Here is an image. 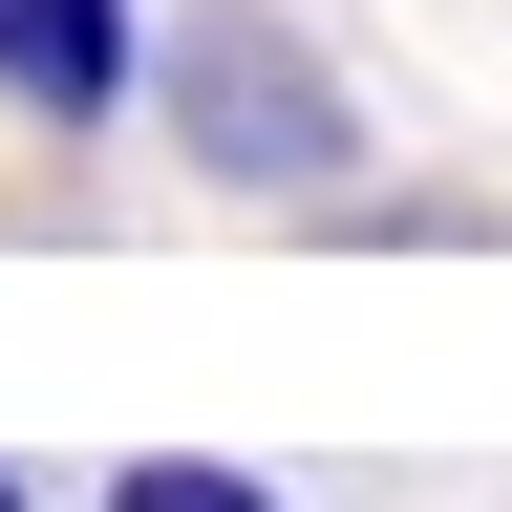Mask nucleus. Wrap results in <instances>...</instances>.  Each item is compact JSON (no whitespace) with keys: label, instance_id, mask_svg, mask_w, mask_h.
<instances>
[{"label":"nucleus","instance_id":"1","mask_svg":"<svg viewBox=\"0 0 512 512\" xmlns=\"http://www.w3.org/2000/svg\"><path fill=\"white\" fill-rule=\"evenodd\" d=\"M150 128H171V171L256 192V214H342V171H363V86L320 64V22H278V0L150 22Z\"/></svg>","mask_w":512,"mask_h":512},{"label":"nucleus","instance_id":"2","mask_svg":"<svg viewBox=\"0 0 512 512\" xmlns=\"http://www.w3.org/2000/svg\"><path fill=\"white\" fill-rule=\"evenodd\" d=\"M0 107H22V128L150 107V0H0Z\"/></svg>","mask_w":512,"mask_h":512},{"label":"nucleus","instance_id":"3","mask_svg":"<svg viewBox=\"0 0 512 512\" xmlns=\"http://www.w3.org/2000/svg\"><path fill=\"white\" fill-rule=\"evenodd\" d=\"M107 512H278V470H235V448H128Z\"/></svg>","mask_w":512,"mask_h":512},{"label":"nucleus","instance_id":"4","mask_svg":"<svg viewBox=\"0 0 512 512\" xmlns=\"http://www.w3.org/2000/svg\"><path fill=\"white\" fill-rule=\"evenodd\" d=\"M0 512H43V491H22V470H0Z\"/></svg>","mask_w":512,"mask_h":512}]
</instances>
